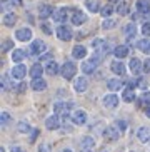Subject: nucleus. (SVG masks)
Returning <instances> with one entry per match:
<instances>
[{
  "instance_id": "obj_3",
  "label": "nucleus",
  "mask_w": 150,
  "mask_h": 152,
  "mask_svg": "<svg viewBox=\"0 0 150 152\" xmlns=\"http://www.w3.org/2000/svg\"><path fill=\"white\" fill-rule=\"evenodd\" d=\"M47 50V45H45V42H42V40H32V44H30V47H28V54L30 55H44V52Z\"/></svg>"
},
{
  "instance_id": "obj_24",
  "label": "nucleus",
  "mask_w": 150,
  "mask_h": 152,
  "mask_svg": "<svg viewBox=\"0 0 150 152\" xmlns=\"http://www.w3.org/2000/svg\"><path fill=\"white\" fill-rule=\"evenodd\" d=\"M44 70H45V69L42 67V64H33V65L30 67V70H28V74H30L32 79H40Z\"/></svg>"
},
{
  "instance_id": "obj_40",
  "label": "nucleus",
  "mask_w": 150,
  "mask_h": 152,
  "mask_svg": "<svg viewBox=\"0 0 150 152\" xmlns=\"http://www.w3.org/2000/svg\"><path fill=\"white\" fill-rule=\"evenodd\" d=\"M114 125L119 129V132H125V129H127V122H125V121H120V119H119V121H115Z\"/></svg>"
},
{
  "instance_id": "obj_30",
  "label": "nucleus",
  "mask_w": 150,
  "mask_h": 152,
  "mask_svg": "<svg viewBox=\"0 0 150 152\" xmlns=\"http://www.w3.org/2000/svg\"><path fill=\"white\" fill-rule=\"evenodd\" d=\"M128 9H130V5H128L127 0H122V2H119V5H117V9H115V12L119 15H128Z\"/></svg>"
},
{
  "instance_id": "obj_54",
  "label": "nucleus",
  "mask_w": 150,
  "mask_h": 152,
  "mask_svg": "<svg viewBox=\"0 0 150 152\" xmlns=\"http://www.w3.org/2000/svg\"><path fill=\"white\" fill-rule=\"evenodd\" d=\"M110 4H119V2H122V0H108Z\"/></svg>"
},
{
  "instance_id": "obj_57",
  "label": "nucleus",
  "mask_w": 150,
  "mask_h": 152,
  "mask_svg": "<svg viewBox=\"0 0 150 152\" xmlns=\"http://www.w3.org/2000/svg\"><path fill=\"white\" fill-rule=\"evenodd\" d=\"M147 17H149V18H150V14H147ZM149 22H150V20H149Z\"/></svg>"
},
{
  "instance_id": "obj_27",
  "label": "nucleus",
  "mask_w": 150,
  "mask_h": 152,
  "mask_svg": "<svg viewBox=\"0 0 150 152\" xmlns=\"http://www.w3.org/2000/svg\"><path fill=\"white\" fill-rule=\"evenodd\" d=\"M80 147L84 149V151H92L93 147H95V139L93 137H84L82 139V142H80Z\"/></svg>"
},
{
  "instance_id": "obj_13",
  "label": "nucleus",
  "mask_w": 150,
  "mask_h": 152,
  "mask_svg": "<svg viewBox=\"0 0 150 152\" xmlns=\"http://www.w3.org/2000/svg\"><path fill=\"white\" fill-rule=\"evenodd\" d=\"M13 79H23L27 75V67L23 64H17V65H13V69L10 70Z\"/></svg>"
},
{
  "instance_id": "obj_28",
  "label": "nucleus",
  "mask_w": 150,
  "mask_h": 152,
  "mask_svg": "<svg viewBox=\"0 0 150 152\" xmlns=\"http://www.w3.org/2000/svg\"><path fill=\"white\" fill-rule=\"evenodd\" d=\"M122 99H124V102H132L133 99H135V90L127 85V87L122 90Z\"/></svg>"
},
{
  "instance_id": "obj_25",
  "label": "nucleus",
  "mask_w": 150,
  "mask_h": 152,
  "mask_svg": "<svg viewBox=\"0 0 150 152\" xmlns=\"http://www.w3.org/2000/svg\"><path fill=\"white\" fill-rule=\"evenodd\" d=\"M45 72H47L49 75H57L58 72H60V67H58V64L55 62V60H50V62H47V65H45Z\"/></svg>"
},
{
  "instance_id": "obj_36",
  "label": "nucleus",
  "mask_w": 150,
  "mask_h": 152,
  "mask_svg": "<svg viewBox=\"0 0 150 152\" xmlns=\"http://www.w3.org/2000/svg\"><path fill=\"white\" fill-rule=\"evenodd\" d=\"M17 129H18V132H22V134H28V132H32V127H30V124H28V122H25V121L18 122Z\"/></svg>"
},
{
  "instance_id": "obj_26",
  "label": "nucleus",
  "mask_w": 150,
  "mask_h": 152,
  "mask_svg": "<svg viewBox=\"0 0 150 152\" xmlns=\"http://www.w3.org/2000/svg\"><path fill=\"white\" fill-rule=\"evenodd\" d=\"M137 49L140 50V52H143V54L150 55V39H149V37L137 42Z\"/></svg>"
},
{
  "instance_id": "obj_34",
  "label": "nucleus",
  "mask_w": 150,
  "mask_h": 152,
  "mask_svg": "<svg viewBox=\"0 0 150 152\" xmlns=\"http://www.w3.org/2000/svg\"><path fill=\"white\" fill-rule=\"evenodd\" d=\"M114 10H115V9H114V5H112L110 2H108L107 5H103V7H102L100 14H102V17H103V18H108L112 14H114Z\"/></svg>"
},
{
  "instance_id": "obj_43",
  "label": "nucleus",
  "mask_w": 150,
  "mask_h": 152,
  "mask_svg": "<svg viewBox=\"0 0 150 152\" xmlns=\"http://www.w3.org/2000/svg\"><path fill=\"white\" fill-rule=\"evenodd\" d=\"M39 152H52V147H50L49 144H40L39 145Z\"/></svg>"
},
{
  "instance_id": "obj_20",
  "label": "nucleus",
  "mask_w": 150,
  "mask_h": 152,
  "mask_svg": "<svg viewBox=\"0 0 150 152\" xmlns=\"http://www.w3.org/2000/svg\"><path fill=\"white\" fill-rule=\"evenodd\" d=\"M128 52H130L128 45H117V47L114 49V55L117 58H125L128 55Z\"/></svg>"
},
{
  "instance_id": "obj_9",
  "label": "nucleus",
  "mask_w": 150,
  "mask_h": 152,
  "mask_svg": "<svg viewBox=\"0 0 150 152\" xmlns=\"http://www.w3.org/2000/svg\"><path fill=\"white\" fill-rule=\"evenodd\" d=\"M102 102H103V107H105V109H115L117 105H119L120 99L117 97L115 94H107Z\"/></svg>"
},
{
  "instance_id": "obj_47",
  "label": "nucleus",
  "mask_w": 150,
  "mask_h": 152,
  "mask_svg": "<svg viewBox=\"0 0 150 152\" xmlns=\"http://www.w3.org/2000/svg\"><path fill=\"white\" fill-rule=\"evenodd\" d=\"M143 72L150 74V58H145V62H143Z\"/></svg>"
},
{
  "instance_id": "obj_58",
  "label": "nucleus",
  "mask_w": 150,
  "mask_h": 152,
  "mask_svg": "<svg viewBox=\"0 0 150 152\" xmlns=\"http://www.w3.org/2000/svg\"><path fill=\"white\" fill-rule=\"evenodd\" d=\"M130 152H132V151H130Z\"/></svg>"
},
{
  "instance_id": "obj_52",
  "label": "nucleus",
  "mask_w": 150,
  "mask_h": 152,
  "mask_svg": "<svg viewBox=\"0 0 150 152\" xmlns=\"http://www.w3.org/2000/svg\"><path fill=\"white\" fill-rule=\"evenodd\" d=\"M13 5H22V0H12Z\"/></svg>"
},
{
  "instance_id": "obj_35",
  "label": "nucleus",
  "mask_w": 150,
  "mask_h": 152,
  "mask_svg": "<svg viewBox=\"0 0 150 152\" xmlns=\"http://www.w3.org/2000/svg\"><path fill=\"white\" fill-rule=\"evenodd\" d=\"M115 27H117V20H115V18L108 17L102 22V28H103V30H112V28H115Z\"/></svg>"
},
{
  "instance_id": "obj_51",
  "label": "nucleus",
  "mask_w": 150,
  "mask_h": 152,
  "mask_svg": "<svg viewBox=\"0 0 150 152\" xmlns=\"http://www.w3.org/2000/svg\"><path fill=\"white\" fill-rule=\"evenodd\" d=\"M10 152H25V149L20 147V145H15V147H12V151Z\"/></svg>"
},
{
  "instance_id": "obj_37",
  "label": "nucleus",
  "mask_w": 150,
  "mask_h": 152,
  "mask_svg": "<svg viewBox=\"0 0 150 152\" xmlns=\"http://www.w3.org/2000/svg\"><path fill=\"white\" fill-rule=\"evenodd\" d=\"M93 70H95V65H93L90 60H85V62H82V72H84V74H92Z\"/></svg>"
},
{
  "instance_id": "obj_11",
  "label": "nucleus",
  "mask_w": 150,
  "mask_h": 152,
  "mask_svg": "<svg viewBox=\"0 0 150 152\" xmlns=\"http://www.w3.org/2000/svg\"><path fill=\"white\" fill-rule=\"evenodd\" d=\"M74 89H75V92H79V94L85 92V90L88 89L87 77H77V79H75V82H74Z\"/></svg>"
},
{
  "instance_id": "obj_56",
  "label": "nucleus",
  "mask_w": 150,
  "mask_h": 152,
  "mask_svg": "<svg viewBox=\"0 0 150 152\" xmlns=\"http://www.w3.org/2000/svg\"><path fill=\"white\" fill-rule=\"evenodd\" d=\"M0 152H5V149H4V147H0Z\"/></svg>"
},
{
  "instance_id": "obj_29",
  "label": "nucleus",
  "mask_w": 150,
  "mask_h": 152,
  "mask_svg": "<svg viewBox=\"0 0 150 152\" xmlns=\"http://www.w3.org/2000/svg\"><path fill=\"white\" fill-rule=\"evenodd\" d=\"M122 80L120 79H108V82H107V87H108V90H112V92H117V90H122Z\"/></svg>"
},
{
  "instance_id": "obj_7",
  "label": "nucleus",
  "mask_w": 150,
  "mask_h": 152,
  "mask_svg": "<svg viewBox=\"0 0 150 152\" xmlns=\"http://www.w3.org/2000/svg\"><path fill=\"white\" fill-rule=\"evenodd\" d=\"M74 109V104L72 102H57L53 105V112L57 115H63V114H68V112Z\"/></svg>"
},
{
  "instance_id": "obj_2",
  "label": "nucleus",
  "mask_w": 150,
  "mask_h": 152,
  "mask_svg": "<svg viewBox=\"0 0 150 152\" xmlns=\"http://www.w3.org/2000/svg\"><path fill=\"white\" fill-rule=\"evenodd\" d=\"M55 35H57L60 40L68 42V40H72L74 34H72V28L68 27V25H63V23H60V25L57 27V30H55Z\"/></svg>"
},
{
  "instance_id": "obj_8",
  "label": "nucleus",
  "mask_w": 150,
  "mask_h": 152,
  "mask_svg": "<svg viewBox=\"0 0 150 152\" xmlns=\"http://www.w3.org/2000/svg\"><path fill=\"white\" fill-rule=\"evenodd\" d=\"M87 119H88L87 112L82 110V109L72 112V122H74V124H77V125H84L85 122H87Z\"/></svg>"
},
{
  "instance_id": "obj_15",
  "label": "nucleus",
  "mask_w": 150,
  "mask_h": 152,
  "mask_svg": "<svg viewBox=\"0 0 150 152\" xmlns=\"http://www.w3.org/2000/svg\"><path fill=\"white\" fill-rule=\"evenodd\" d=\"M128 67H130V72H132L133 75H138V74L143 70V64L140 62V58L133 57V58H130V64H128Z\"/></svg>"
},
{
  "instance_id": "obj_18",
  "label": "nucleus",
  "mask_w": 150,
  "mask_h": 152,
  "mask_svg": "<svg viewBox=\"0 0 150 152\" xmlns=\"http://www.w3.org/2000/svg\"><path fill=\"white\" fill-rule=\"evenodd\" d=\"M103 135H105L108 140H117L119 135H120V132H119V129H117L115 125H108V127L103 130Z\"/></svg>"
},
{
  "instance_id": "obj_16",
  "label": "nucleus",
  "mask_w": 150,
  "mask_h": 152,
  "mask_svg": "<svg viewBox=\"0 0 150 152\" xmlns=\"http://www.w3.org/2000/svg\"><path fill=\"white\" fill-rule=\"evenodd\" d=\"M85 9H87L90 14H98L102 10L100 0H85Z\"/></svg>"
},
{
  "instance_id": "obj_32",
  "label": "nucleus",
  "mask_w": 150,
  "mask_h": 152,
  "mask_svg": "<svg viewBox=\"0 0 150 152\" xmlns=\"http://www.w3.org/2000/svg\"><path fill=\"white\" fill-rule=\"evenodd\" d=\"M23 58H25V52L22 49H15L12 52V62L13 64H20Z\"/></svg>"
},
{
  "instance_id": "obj_19",
  "label": "nucleus",
  "mask_w": 150,
  "mask_h": 152,
  "mask_svg": "<svg viewBox=\"0 0 150 152\" xmlns=\"http://www.w3.org/2000/svg\"><path fill=\"white\" fill-rule=\"evenodd\" d=\"M110 69L115 75H125V65L122 64V60H114L110 64Z\"/></svg>"
},
{
  "instance_id": "obj_4",
  "label": "nucleus",
  "mask_w": 150,
  "mask_h": 152,
  "mask_svg": "<svg viewBox=\"0 0 150 152\" xmlns=\"http://www.w3.org/2000/svg\"><path fill=\"white\" fill-rule=\"evenodd\" d=\"M70 22L72 25H75V27H80V25H84L85 22H87V15L82 12V10H72V15H70Z\"/></svg>"
},
{
  "instance_id": "obj_23",
  "label": "nucleus",
  "mask_w": 150,
  "mask_h": 152,
  "mask_svg": "<svg viewBox=\"0 0 150 152\" xmlns=\"http://www.w3.org/2000/svg\"><path fill=\"white\" fill-rule=\"evenodd\" d=\"M137 139L140 140V142H149L150 140V129L149 127H140V129L137 130Z\"/></svg>"
},
{
  "instance_id": "obj_22",
  "label": "nucleus",
  "mask_w": 150,
  "mask_h": 152,
  "mask_svg": "<svg viewBox=\"0 0 150 152\" xmlns=\"http://www.w3.org/2000/svg\"><path fill=\"white\" fill-rule=\"evenodd\" d=\"M2 22H4L5 27H13L15 23H17V15L13 14V12H7L2 18Z\"/></svg>"
},
{
  "instance_id": "obj_42",
  "label": "nucleus",
  "mask_w": 150,
  "mask_h": 152,
  "mask_svg": "<svg viewBox=\"0 0 150 152\" xmlns=\"http://www.w3.org/2000/svg\"><path fill=\"white\" fill-rule=\"evenodd\" d=\"M103 42H105V40H102V39H95V40H92L93 50H100V47L103 45Z\"/></svg>"
},
{
  "instance_id": "obj_44",
  "label": "nucleus",
  "mask_w": 150,
  "mask_h": 152,
  "mask_svg": "<svg viewBox=\"0 0 150 152\" xmlns=\"http://www.w3.org/2000/svg\"><path fill=\"white\" fill-rule=\"evenodd\" d=\"M12 2H9V0H4V2H2V10H4L5 14H7V12H9L10 10V7H12Z\"/></svg>"
},
{
  "instance_id": "obj_17",
  "label": "nucleus",
  "mask_w": 150,
  "mask_h": 152,
  "mask_svg": "<svg viewBox=\"0 0 150 152\" xmlns=\"http://www.w3.org/2000/svg\"><path fill=\"white\" fill-rule=\"evenodd\" d=\"M72 57L79 58V60L85 58L87 57V47H85V45H75L74 49H72Z\"/></svg>"
},
{
  "instance_id": "obj_49",
  "label": "nucleus",
  "mask_w": 150,
  "mask_h": 152,
  "mask_svg": "<svg viewBox=\"0 0 150 152\" xmlns=\"http://www.w3.org/2000/svg\"><path fill=\"white\" fill-rule=\"evenodd\" d=\"M37 135H39V130H37V129H33V130H32V134H30V142H35Z\"/></svg>"
},
{
  "instance_id": "obj_45",
  "label": "nucleus",
  "mask_w": 150,
  "mask_h": 152,
  "mask_svg": "<svg viewBox=\"0 0 150 152\" xmlns=\"http://www.w3.org/2000/svg\"><path fill=\"white\" fill-rule=\"evenodd\" d=\"M42 30H44L45 34H47V35H50V34H52V27H50V25H49L47 22L42 23Z\"/></svg>"
},
{
  "instance_id": "obj_14",
  "label": "nucleus",
  "mask_w": 150,
  "mask_h": 152,
  "mask_svg": "<svg viewBox=\"0 0 150 152\" xmlns=\"http://www.w3.org/2000/svg\"><path fill=\"white\" fill-rule=\"evenodd\" d=\"M53 12H55V9H53L52 5H49V4H42V5L39 7V17H40V18H49V17H52Z\"/></svg>"
},
{
  "instance_id": "obj_10",
  "label": "nucleus",
  "mask_w": 150,
  "mask_h": 152,
  "mask_svg": "<svg viewBox=\"0 0 150 152\" xmlns=\"http://www.w3.org/2000/svg\"><path fill=\"white\" fill-rule=\"evenodd\" d=\"M60 124H62V121L58 119L57 114H53V115H50V117L45 119V127H47L49 130H57L58 127H60Z\"/></svg>"
},
{
  "instance_id": "obj_46",
  "label": "nucleus",
  "mask_w": 150,
  "mask_h": 152,
  "mask_svg": "<svg viewBox=\"0 0 150 152\" xmlns=\"http://www.w3.org/2000/svg\"><path fill=\"white\" fill-rule=\"evenodd\" d=\"M0 84H2V89H9V77H7V75H4V77H2V82H0Z\"/></svg>"
},
{
  "instance_id": "obj_12",
  "label": "nucleus",
  "mask_w": 150,
  "mask_h": 152,
  "mask_svg": "<svg viewBox=\"0 0 150 152\" xmlns=\"http://www.w3.org/2000/svg\"><path fill=\"white\" fill-rule=\"evenodd\" d=\"M135 10H137L140 15L150 14V0H137V2H135Z\"/></svg>"
},
{
  "instance_id": "obj_48",
  "label": "nucleus",
  "mask_w": 150,
  "mask_h": 152,
  "mask_svg": "<svg viewBox=\"0 0 150 152\" xmlns=\"http://www.w3.org/2000/svg\"><path fill=\"white\" fill-rule=\"evenodd\" d=\"M50 58H52V55H50V54H44V55H40V60H42V62H50Z\"/></svg>"
},
{
  "instance_id": "obj_21",
  "label": "nucleus",
  "mask_w": 150,
  "mask_h": 152,
  "mask_svg": "<svg viewBox=\"0 0 150 152\" xmlns=\"http://www.w3.org/2000/svg\"><path fill=\"white\" fill-rule=\"evenodd\" d=\"M30 87H32V90H35V92H42V90L47 89V82H45L42 77H40V79H33Z\"/></svg>"
},
{
  "instance_id": "obj_1",
  "label": "nucleus",
  "mask_w": 150,
  "mask_h": 152,
  "mask_svg": "<svg viewBox=\"0 0 150 152\" xmlns=\"http://www.w3.org/2000/svg\"><path fill=\"white\" fill-rule=\"evenodd\" d=\"M60 74H62V77L65 79V80H70V79H74L75 74H77V65H75V62H65L60 67Z\"/></svg>"
},
{
  "instance_id": "obj_31",
  "label": "nucleus",
  "mask_w": 150,
  "mask_h": 152,
  "mask_svg": "<svg viewBox=\"0 0 150 152\" xmlns=\"http://www.w3.org/2000/svg\"><path fill=\"white\" fill-rule=\"evenodd\" d=\"M124 34H125V37L127 39H132V37H135V34H137V25L135 23H127L124 27Z\"/></svg>"
},
{
  "instance_id": "obj_59",
  "label": "nucleus",
  "mask_w": 150,
  "mask_h": 152,
  "mask_svg": "<svg viewBox=\"0 0 150 152\" xmlns=\"http://www.w3.org/2000/svg\"><path fill=\"white\" fill-rule=\"evenodd\" d=\"M105 152H107V151H105Z\"/></svg>"
},
{
  "instance_id": "obj_38",
  "label": "nucleus",
  "mask_w": 150,
  "mask_h": 152,
  "mask_svg": "<svg viewBox=\"0 0 150 152\" xmlns=\"http://www.w3.org/2000/svg\"><path fill=\"white\" fill-rule=\"evenodd\" d=\"M10 121H12V117H10L9 112H5V110H4L2 114H0V125H2V127H7Z\"/></svg>"
},
{
  "instance_id": "obj_33",
  "label": "nucleus",
  "mask_w": 150,
  "mask_h": 152,
  "mask_svg": "<svg viewBox=\"0 0 150 152\" xmlns=\"http://www.w3.org/2000/svg\"><path fill=\"white\" fill-rule=\"evenodd\" d=\"M138 105L140 107H145V109H149L150 107V92H143V94L138 97Z\"/></svg>"
},
{
  "instance_id": "obj_6",
  "label": "nucleus",
  "mask_w": 150,
  "mask_h": 152,
  "mask_svg": "<svg viewBox=\"0 0 150 152\" xmlns=\"http://www.w3.org/2000/svg\"><path fill=\"white\" fill-rule=\"evenodd\" d=\"M53 22L55 23H63L68 18V9L67 7H60V9H55V12H53Z\"/></svg>"
},
{
  "instance_id": "obj_39",
  "label": "nucleus",
  "mask_w": 150,
  "mask_h": 152,
  "mask_svg": "<svg viewBox=\"0 0 150 152\" xmlns=\"http://www.w3.org/2000/svg\"><path fill=\"white\" fill-rule=\"evenodd\" d=\"M13 49V42L10 40V39H5L4 42H2V52H9V50Z\"/></svg>"
},
{
  "instance_id": "obj_50",
  "label": "nucleus",
  "mask_w": 150,
  "mask_h": 152,
  "mask_svg": "<svg viewBox=\"0 0 150 152\" xmlns=\"http://www.w3.org/2000/svg\"><path fill=\"white\" fill-rule=\"evenodd\" d=\"M25 89H27V84L25 82H20L18 87H17V92H25Z\"/></svg>"
},
{
  "instance_id": "obj_55",
  "label": "nucleus",
  "mask_w": 150,
  "mask_h": 152,
  "mask_svg": "<svg viewBox=\"0 0 150 152\" xmlns=\"http://www.w3.org/2000/svg\"><path fill=\"white\" fill-rule=\"evenodd\" d=\"M62 152H74V151H72V149H63Z\"/></svg>"
},
{
  "instance_id": "obj_41",
  "label": "nucleus",
  "mask_w": 150,
  "mask_h": 152,
  "mask_svg": "<svg viewBox=\"0 0 150 152\" xmlns=\"http://www.w3.org/2000/svg\"><path fill=\"white\" fill-rule=\"evenodd\" d=\"M142 34H143V35L145 37H150V22H143L142 23Z\"/></svg>"
},
{
  "instance_id": "obj_5",
  "label": "nucleus",
  "mask_w": 150,
  "mask_h": 152,
  "mask_svg": "<svg viewBox=\"0 0 150 152\" xmlns=\"http://www.w3.org/2000/svg\"><path fill=\"white\" fill-rule=\"evenodd\" d=\"M32 35H33V32H32V28H28V27H22V28H18V30H15V39H17L18 42L32 40Z\"/></svg>"
},
{
  "instance_id": "obj_53",
  "label": "nucleus",
  "mask_w": 150,
  "mask_h": 152,
  "mask_svg": "<svg viewBox=\"0 0 150 152\" xmlns=\"http://www.w3.org/2000/svg\"><path fill=\"white\" fill-rule=\"evenodd\" d=\"M145 115H147V117H150V107H149V109H145Z\"/></svg>"
}]
</instances>
